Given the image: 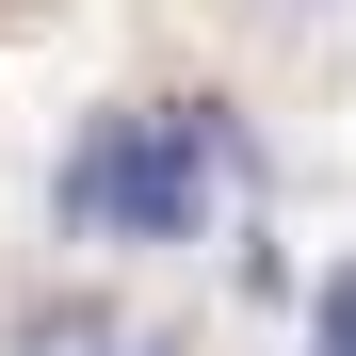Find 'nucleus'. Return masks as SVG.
I'll return each instance as SVG.
<instances>
[{
	"label": "nucleus",
	"instance_id": "obj_1",
	"mask_svg": "<svg viewBox=\"0 0 356 356\" xmlns=\"http://www.w3.org/2000/svg\"><path fill=\"white\" fill-rule=\"evenodd\" d=\"M227 162V130H211V97H178V113H146V130H113L97 162H81V211H113L130 243H162L178 211H195V178Z\"/></svg>",
	"mask_w": 356,
	"mask_h": 356
},
{
	"label": "nucleus",
	"instance_id": "obj_2",
	"mask_svg": "<svg viewBox=\"0 0 356 356\" xmlns=\"http://www.w3.org/2000/svg\"><path fill=\"white\" fill-rule=\"evenodd\" d=\"M324 356H356V275H324Z\"/></svg>",
	"mask_w": 356,
	"mask_h": 356
}]
</instances>
